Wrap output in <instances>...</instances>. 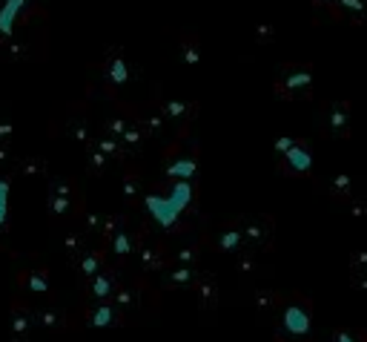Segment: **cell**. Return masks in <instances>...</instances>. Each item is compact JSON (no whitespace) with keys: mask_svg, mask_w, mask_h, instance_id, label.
<instances>
[{"mask_svg":"<svg viewBox=\"0 0 367 342\" xmlns=\"http://www.w3.org/2000/svg\"><path fill=\"white\" fill-rule=\"evenodd\" d=\"M279 331H281V336L293 339V342H310L313 302L301 294H293L290 299H284L281 311H279Z\"/></svg>","mask_w":367,"mask_h":342,"instance_id":"6da1fadb","label":"cell"},{"mask_svg":"<svg viewBox=\"0 0 367 342\" xmlns=\"http://www.w3.org/2000/svg\"><path fill=\"white\" fill-rule=\"evenodd\" d=\"M46 207L55 219H66L75 213L78 207V190L69 179H52L49 181V193H46Z\"/></svg>","mask_w":367,"mask_h":342,"instance_id":"7a4b0ae2","label":"cell"},{"mask_svg":"<svg viewBox=\"0 0 367 342\" xmlns=\"http://www.w3.org/2000/svg\"><path fill=\"white\" fill-rule=\"evenodd\" d=\"M310 84H313V78L307 69H284L281 78L276 81V92L281 98H299V95L310 92Z\"/></svg>","mask_w":367,"mask_h":342,"instance_id":"3957f363","label":"cell"},{"mask_svg":"<svg viewBox=\"0 0 367 342\" xmlns=\"http://www.w3.org/2000/svg\"><path fill=\"white\" fill-rule=\"evenodd\" d=\"M244 242L250 244V251H261V248H270V242H273V222L267 216H256L250 219L244 227Z\"/></svg>","mask_w":367,"mask_h":342,"instance_id":"277c9868","label":"cell"},{"mask_svg":"<svg viewBox=\"0 0 367 342\" xmlns=\"http://www.w3.org/2000/svg\"><path fill=\"white\" fill-rule=\"evenodd\" d=\"M121 314H124V308L106 299V302H101V305H95V308L86 311V325H92V328H109V325H118V322L124 319Z\"/></svg>","mask_w":367,"mask_h":342,"instance_id":"5b68a950","label":"cell"},{"mask_svg":"<svg viewBox=\"0 0 367 342\" xmlns=\"http://www.w3.org/2000/svg\"><path fill=\"white\" fill-rule=\"evenodd\" d=\"M35 325V311L21 305V302H15L12 305V325H9V334L15 342H26L29 339V331Z\"/></svg>","mask_w":367,"mask_h":342,"instance_id":"8992f818","label":"cell"},{"mask_svg":"<svg viewBox=\"0 0 367 342\" xmlns=\"http://www.w3.org/2000/svg\"><path fill=\"white\" fill-rule=\"evenodd\" d=\"M115 291H118V279H115L109 271H101V273H95L92 279H86V294L92 299H98V302L112 299Z\"/></svg>","mask_w":367,"mask_h":342,"instance_id":"52a82bcc","label":"cell"},{"mask_svg":"<svg viewBox=\"0 0 367 342\" xmlns=\"http://www.w3.org/2000/svg\"><path fill=\"white\" fill-rule=\"evenodd\" d=\"M281 159H284L287 173H307V170H310V164H313V159H310V150H307L301 141H296V144L290 147Z\"/></svg>","mask_w":367,"mask_h":342,"instance_id":"ba28073f","label":"cell"},{"mask_svg":"<svg viewBox=\"0 0 367 342\" xmlns=\"http://www.w3.org/2000/svg\"><path fill=\"white\" fill-rule=\"evenodd\" d=\"M196 296H198V308L201 311H216L218 305V285L212 276L196 279Z\"/></svg>","mask_w":367,"mask_h":342,"instance_id":"9c48e42d","label":"cell"},{"mask_svg":"<svg viewBox=\"0 0 367 342\" xmlns=\"http://www.w3.org/2000/svg\"><path fill=\"white\" fill-rule=\"evenodd\" d=\"M35 325H41L46 331H64L66 328V311L46 305V308H37L35 311Z\"/></svg>","mask_w":367,"mask_h":342,"instance_id":"30bf717a","label":"cell"},{"mask_svg":"<svg viewBox=\"0 0 367 342\" xmlns=\"http://www.w3.org/2000/svg\"><path fill=\"white\" fill-rule=\"evenodd\" d=\"M135 256H138V264L144 271H161L164 268V253L158 244H149V242H138L135 248Z\"/></svg>","mask_w":367,"mask_h":342,"instance_id":"8fae6325","label":"cell"},{"mask_svg":"<svg viewBox=\"0 0 367 342\" xmlns=\"http://www.w3.org/2000/svg\"><path fill=\"white\" fill-rule=\"evenodd\" d=\"M109 248H112V253L115 256H129V253H135V248H138V242H135V236H132V231L121 222V227L115 231L112 236H109Z\"/></svg>","mask_w":367,"mask_h":342,"instance_id":"7c38bea8","label":"cell"},{"mask_svg":"<svg viewBox=\"0 0 367 342\" xmlns=\"http://www.w3.org/2000/svg\"><path fill=\"white\" fill-rule=\"evenodd\" d=\"M17 282H21V288L29 294H46L49 291V276L41 268H26L21 276H17Z\"/></svg>","mask_w":367,"mask_h":342,"instance_id":"4fadbf2b","label":"cell"},{"mask_svg":"<svg viewBox=\"0 0 367 342\" xmlns=\"http://www.w3.org/2000/svg\"><path fill=\"white\" fill-rule=\"evenodd\" d=\"M164 279L172 288H187V285H196V268L192 264H172V268L164 271Z\"/></svg>","mask_w":367,"mask_h":342,"instance_id":"5bb4252c","label":"cell"},{"mask_svg":"<svg viewBox=\"0 0 367 342\" xmlns=\"http://www.w3.org/2000/svg\"><path fill=\"white\" fill-rule=\"evenodd\" d=\"M347 124H350L347 104H330V109H327V129L333 136H347Z\"/></svg>","mask_w":367,"mask_h":342,"instance_id":"9a60e30c","label":"cell"},{"mask_svg":"<svg viewBox=\"0 0 367 342\" xmlns=\"http://www.w3.org/2000/svg\"><path fill=\"white\" fill-rule=\"evenodd\" d=\"M281 302H284V299H281L276 291H270V288H261V291L253 294V305H256V311L264 314V316L279 314V311H281Z\"/></svg>","mask_w":367,"mask_h":342,"instance_id":"2e32d148","label":"cell"},{"mask_svg":"<svg viewBox=\"0 0 367 342\" xmlns=\"http://www.w3.org/2000/svg\"><path fill=\"white\" fill-rule=\"evenodd\" d=\"M241 244H247L241 227H227V231H221L218 239H216V248L224 251V253H238Z\"/></svg>","mask_w":367,"mask_h":342,"instance_id":"e0dca14e","label":"cell"},{"mask_svg":"<svg viewBox=\"0 0 367 342\" xmlns=\"http://www.w3.org/2000/svg\"><path fill=\"white\" fill-rule=\"evenodd\" d=\"M350 285L359 291H367V251H356L350 256Z\"/></svg>","mask_w":367,"mask_h":342,"instance_id":"ac0fdd59","label":"cell"},{"mask_svg":"<svg viewBox=\"0 0 367 342\" xmlns=\"http://www.w3.org/2000/svg\"><path fill=\"white\" fill-rule=\"evenodd\" d=\"M161 112H164V118H167V121L178 124V121H189L192 116H196V104H184V101H167V104H161Z\"/></svg>","mask_w":367,"mask_h":342,"instance_id":"d6986e66","label":"cell"},{"mask_svg":"<svg viewBox=\"0 0 367 342\" xmlns=\"http://www.w3.org/2000/svg\"><path fill=\"white\" fill-rule=\"evenodd\" d=\"M104 271V256L98 251H86L81 259H78V273L84 279H92L95 273H101Z\"/></svg>","mask_w":367,"mask_h":342,"instance_id":"ffe728a7","label":"cell"},{"mask_svg":"<svg viewBox=\"0 0 367 342\" xmlns=\"http://www.w3.org/2000/svg\"><path fill=\"white\" fill-rule=\"evenodd\" d=\"M66 132H69V138H75L78 144H92V127H89V121H86V118H81V116L69 118Z\"/></svg>","mask_w":367,"mask_h":342,"instance_id":"44dd1931","label":"cell"},{"mask_svg":"<svg viewBox=\"0 0 367 342\" xmlns=\"http://www.w3.org/2000/svg\"><path fill=\"white\" fill-rule=\"evenodd\" d=\"M126 78H129V72H126V64H124L121 55H115V58H109V61H106V81H109V84H115V87H124V84H126Z\"/></svg>","mask_w":367,"mask_h":342,"instance_id":"7402d4cb","label":"cell"},{"mask_svg":"<svg viewBox=\"0 0 367 342\" xmlns=\"http://www.w3.org/2000/svg\"><path fill=\"white\" fill-rule=\"evenodd\" d=\"M64 248H66V253H69V259H81L89 248H86V239L81 236V233H66V239H64Z\"/></svg>","mask_w":367,"mask_h":342,"instance_id":"603a6c76","label":"cell"},{"mask_svg":"<svg viewBox=\"0 0 367 342\" xmlns=\"http://www.w3.org/2000/svg\"><path fill=\"white\" fill-rule=\"evenodd\" d=\"M109 161H112V156H106L101 147H89V170L92 173H106V167H109Z\"/></svg>","mask_w":367,"mask_h":342,"instance_id":"cb8c5ba5","label":"cell"},{"mask_svg":"<svg viewBox=\"0 0 367 342\" xmlns=\"http://www.w3.org/2000/svg\"><path fill=\"white\" fill-rule=\"evenodd\" d=\"M181 61L189 64V66L201 61V46H198L196 37H184V44H181Z\"/></svg>","mask_w":367,"mask_h":342,"instance_id":"d4e9b609","label":"cell"},{"mask_svg":"<svg viewBox=\"0 0 367 342\" xmlns=\"http://www.w3.org/2000/svg\"><path fill=\"white\" fill-rule=\"evenodd\" d=\"M144 136H147L144 124H129V127H126V132L121 136V141H124V147H126V153H129L132 147H138V144L144 141Z\"/></svg>","mask_w":367,"mask_h":342,"instance_id":"484cf974","label":"cell"},{"mask_svg":"<svg viewBox=\"0 0 367 342\" xmlns=\"http://www.w3.org/2000/svg\"><path fill=\"white\" fill-rule=\"evenodd\" d=\"M138 193H141L138 176H135V173H126V176L121 179V196H124L126 201H135V199H138Z\"/></svg>","mask_w":367,"mask_h":342,"instance_id":"4316f807","label":"cell"},{"mask_svg":"<svg viewBox=\"0 0 367 342\" xmlns=\"http://www.w3.org/2000/svg\"><path fill=\"white\" fill-rule=\"evenodd\" d=\"M21 173L23 176H46V161L37 156H29L21 161Z\"/></svg>","mask_w":367,"mask_h":342,"instance_id":"83f0119b","label":"cell"},{"mask_svg":"<svg viewBox=\"0 0 367 342\" xmlns=\"http://www.w3.org/2000/svg\"><path fill=\"white\" fill-rule=\"evenodd\" d=\"M327 342H367V331H350V328H339L330 334Z\"/></svg>","mask_w":367,"mask_h":342,"instance_id":"f1b7e54d","label":"cell"},{"mask_svg":"<svg viewBox=\"0 0 367 342\" xmlns=\"http://www.w3.org/2000/svg\"><path fill=\"white\" fill-rule=\"evenodd\" d=\"M141 124H144V129H147V136H158V132L167 127V118H164V112L158 109V112H149V116H147Z\"/></svg>","mask_w":367,"mask_h":342,"instance_id":"f546056e","label":"cell"},{"mask_svg":"<svg viewBox=\"0 0 367 342\" xmlns=\"http://www.w3.org/2000/svg\"><path fill=\"white\" fill-rule=\"evenodd\" d=\"M198 256H201L198 244H184V248H178V253H176V262H178V264H192V268H196V264H198Z\"/></svg>","mask_w":367,"mask_h":342,"instance_id":"4dcf8cb0","label":"cell"},{"mask_svg":"<svg viewBox=\"0 0 367 342\" xmlns=\"http://www.w3.org/2000/svg\"><path fill=\"white\" fill-rule=\"evenodd\" d=\"M106 224H109V216H104V213H89L86 216V231L95 233V236H104Z\"/></svg>","mask_w":367,"mask_h":342,"instance_id":"1f68e13d","label":"cell"},{"mask_svg":"<svg viewBox=\"0 0 367 342\" xmlns=\"http://www.w3.org/2000/svg\"><path fill=\"white\" fill-rule=\"evenodd\" d=\"M112 302H115V305H121V308L126 311V308H132V302H135V291H132V288H121V285H118V291H115Z\"/></svg>","mask_w":367,"mask_h":342,"instance_id":"d6a6232c","label":"cell"},{"mask_svg":"<svg viewBox=\"0 0 367 342\" xmlns=\"http://www.w3.org/2000/svg\"><path fill=\"white\" fill-rule=\"evenodd\" d=\"M9 179H0V231L6 227V204H9Z\"/></svg>","mask_w":367,"mask_h":342,"instance_id":"836d02e7","label":"cell"},{"mask_svg":"<svg viewBox=\"0 0 367 342\" xmlns=\"http://www.w3.org/2000/svg\"><path fill=\"white\" fill-rule=\"evenodd\" d=\"M256 256L253 253H250V251H238V271L241 273H253L256 271Z\"/></svg>","mask_w":367,"mask_h":342,"instance_id":"e575fe53","label":"cell"},{"mask_svg":"<svg viewBox=\"0 0 367 342\" xmlns=\"http://www.w3.org/2000/svg\"><path fill=\"white\" fill-rule=\"evenodd\" d=\"M129 124H132V121H126V118H109V121H106V132H109V136H118V138H121Z\"/></svg>","mask_w":367,"mask_h":342,"instance_id":"d590c367","label":"cell"},{"mask_svg":"<svg viewBox=\"0 0 367 342\" xmlns=\"http://www.w3.org/2000/svg\"><path fill=\"white\" fill-rule=\"evenodd\" d=\"M192 170H196V161H178L169 167V176H192Z\"/></svg>","mask_w":367,"mask_h":342,"instance_id":"8d00e7d4","label":"cell"},{"mask_svg":"<svg viewBox=\"0 0 367 342\" xmlns=\"http://www.w3.org/2000/svg\"><path fill=\"white\" fill-rule=\"evenodd\" d=\"M9 138H12V124L9 121H0V141L6 144Z\"/></svg>","mask_w":367,"mask_h":342,"instance_id":"74e56055","label":"cell"},{"mask_svg":"<svg viewBox=\"0 0 367 342\" xmlns=\"http://www.w3.org/2000/svg\"><path fill=\"white\" fill-rule=\"evenodd\" d=\"M3 161H9V147L0 141V164H3Z\"/></svg>","mask_w":367,"mask_h":342,"instance_id":"f35d334b","label":"cell"},{"mask_svg":"<svg viewBox=\"0 0 367 342\" xmlns=\"http://www.w3.org/2000/svg\"><path fill=\"white\" fill-rule=\"evenodd\" d=\"M276 342H293V339H287V336H279V339H276Z\"/></svg>","mask_w":367,"mask_h":342,"instance_id":"ab89813d","label":"cell"}]
</instances>
